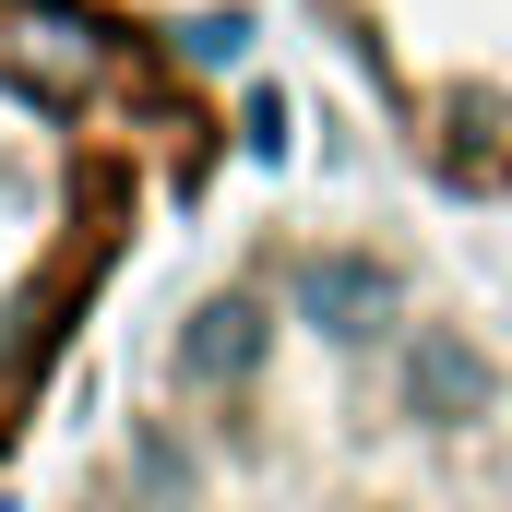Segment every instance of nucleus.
<instances>
[{
	"instance_id": "nucleus-1",
	"label": "nucleus",
	"mask_w": 512,
	"mask_h": 512,
	"mask_svg": "<svg viewBox=\"0 0 512 512\" xmlns=\"http://www.w3.org/2000/svg\"><path fill=\"white\" fill-rule=\"evenodd\" d=\"M96 24H72V12H48V0H0V72H24L36 96H84L96 84Z\"/></svg>"
}]
</instances>
